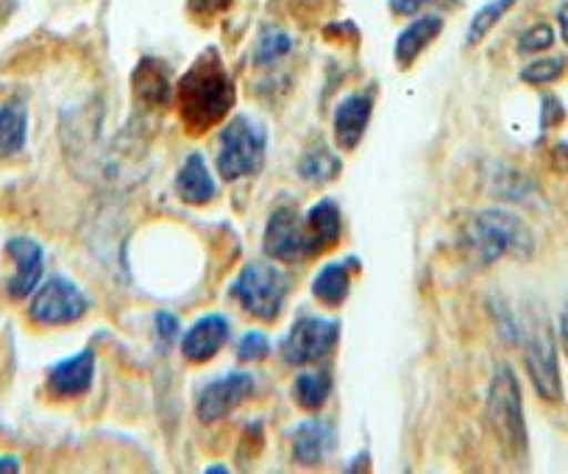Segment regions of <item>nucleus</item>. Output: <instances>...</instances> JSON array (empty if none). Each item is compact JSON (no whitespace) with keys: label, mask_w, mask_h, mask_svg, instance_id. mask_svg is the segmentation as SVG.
I'll use <instances>...</instances> for the list:
<instances>
[{"label":"nucleus","mask_w":568,"mask_h":474,"mask_svg":"<svg viewBox=\"0 0 568 474\" xmlns=\"http://www.w3.org/2000/svg\"><path fill=\"white\" fill-rule=\"evenodd\" d=\"M29 143V107L20 98L0 107V160L23 154Z\"/></svg>","instance_id":"17"},{"label":"nucleus","mask_w":568,"mask_h":474,"mask_svg":"<svg viewBox=\"0 0 568 474\" xmlns=\"http://www.w3.org/2000/svg\"><path fill=\"white\" fill-rule=\"evenodd\" d=\"M254 394V377L245 372H229L226 377L212 380L199 396V418L204 424H215L221 418H226L240 402H245L248 396Z\"/></svg>","instance_id":"10"},{"label":"nucleus","mask_w":568,"mask_h":474,"mask_svg":"<svg viewBox=\"0 0 568 474\" xmlns=\"http://www.w3.org/2000/svg\"><path fill=\"white\" fill-rule=\"evenodd\" d=\"M560 332H562V346H566V354H568V313L562 315V324H560Z\"/></svg>","instance_id":"34"},{"label":"nucleus","mask_w":568,"mask_h":474,"mask_svg":"<svg viewBox=\"0 0 568 474\" xmlns=\"http://www.w3.org/2000/svg\"><path fill=\"white\" fill-rule=\"evenodd\" d=\"M95 380V354L92 349L64 357L57 366L48 372V394L57 400H70V396H81L92 389Z\"/></svg>","instance_id":"12"},{"label":"nucleus","mask_w":568,"mask_h":474,"mask_svg":"<svg viewBox=\"0 0 568 474\" xmlns=\"http://www.w3.org/2000/svg\"><path fill=\"white\" fill-rule=\"evenodd\" d=\"M293 40L284 34L282 29H265L260 34V46H256V62L260 64H273L278 59H284L291 53Z\"/></svg>","instance_id":"25"},{"label":"nucleus","mask_w":568,"mask_h":474,"mask_svg":"<svg viewBox=\"0 0 568 474\" xmlns=\"http://www.w3.org/2000/svg\"><path fill=\"white\" fill-rule=\"evenodd\" d=\"M466 246L474 263L494 265L501 258L527 260L535 241L527 223L507 210H485L466 226Z\"/></svg>","instance_id":"2"},{"label":"nucleus","mask_w":568,"mask_h":474,"mask_svg":"<svg viewBox=\"0 0 568 474\" xmlns=\"http://www.w3.org/2000/svg\"><path fill=\"white\" fill-rule=\"evenodd\" d=\"M176 193L179 199L195 206L210 204V201L215 199V179H212L204 157L190 154L187 160H184L182 171H179L176 177Z\"/></svg>","instance_id":"18"},{"label":"nucleus","mask_w":568,"mask_h":474,"mask_svg":"<svg viewBox=\"0 0 568 474\" xmlns=\"http://www.w3.org/2000/svg\"><path fill=\"white\" fill-rule=\"evenodd\" d=\"M387 3H390L393 12L404 14V18H407V14H415L418 9H424L426 3H435V0H387Z\"/></svg>","instance_id":"30"},{"label":"nucleus","mask_w":568,"mask_h":474,"mask_svg":"<svg viewBox=\"0 0 568 474\" xmlns=\"http://www.w3.org/2000/svg\"><path fill=\"white\" fill-rule=\"evenodd\" d=\"M7 258L14 263V276L7 282V293L14 302L34 296L45 274V252L31 238H12L7 241Z\"/></svg>","instance_id":"11"},{"label":"nucleus","mask_w":568,"mask_h":474,"mask_svg":"<svg viewBox=\"0 0 568 474\" xmlns=\"http://www.w3.org/2000/svg\"><path fill=\"white\" fill-rule=\"evenodd\" d=\"M291 291V280L271 263H251L240 271L232 296L245 307V313L260 321H276L282 313L284 296Z\"/></svg>","instance_id":"5"},{"label":"nucleus","mask_w":568,"mask_h":474,"mask_svg":"<svg viewBox=\"0 0 568 474\" xmlns=\"http://www.w3.org/2000/svg\"><path fill=\"white\" fill-rule=\"evenodd\" d=\"M566 73V59L562 57H549V59H538V62H529L527 68L521 70V81L524 84H551L557 81L560 75Z\"/></svg>","instance_id":"26"},{"label":"nucleus","mask_w":568,"mask_h":474,"mask_svg":"<svg viewBox=\"0 0 568 474\" xmlns=\"http://www.w3.org/2000/svg\"><path fill=\"white\" fill-rule=\"evenodd\" d=\"M232 0H193V9L199 14H212V12H223Z\"/></svg>","instance_id":"31"},{"label":"nucleus","mask_w":568,"mask_h":474,"mask_svg":"<svg viewBox=\"0 0 568 474\" xmlns=\"http://www.w3.org/2000/svg\"><path fill=\"white\" fill-rule=\"evenodd\" d=\"M229 332H232V324H229L226 315L210 313L204 319L195 321L187 330L182 341V354L184 361L190 363H210L217 352L223 349V343L229 341Z\"/></svg>","instance_id":"13"},{"label":"nucleus","mask_w":568,"mask_h":474,"mask_svg":"<svg viewBox=\"0 0 568 474\" xmlns=\"http://www.w3.org/2000/svg\"><path fill=\"white\" fill-rule=\"evenodd\" d=\"M337 337H341V324L337 321L318 319V315L298 319L282 343L284 363L310 366V363L324 361V357L332 354V349L337 346Z\"/></svg>","instance_id":"8"},{"label":"nucleus","mask_w":568,"mask_h":474,"mask_svg":"<svg viewBox=\"0 0 568 474\" xmlns=\"http://www.w3.org/2000/svg\"><path fill=\"white\" fill-rule=\"evenodd\" d=\"M267 354V337L262 332H245L237 343V357L243 363L262 361Z\"/></svg>","instance_id":"28"},{"label":"nucleus","mask_w":568,"mask_h":474,"mask_svg":"<svg viewBox=\"0 0 568 474\" xmlns=\"http://www.w3.org/2000/svg\"><path fill=\"white\" fill-rule=\"evenodd\" d=\"M332 391V377L329 372H313V374H302L293 385V396H296L298 407L304 411H321L329 400Z\"/></svg>","instance_id":"22"},{"label":"nucleus","mask_w":568,"mask_h":474,"mask_svg":"<svg viewBox=\"0 0 568 474\" xmlns=\"http://www.w3.org/2000/svg\"><path fill=\"white\" fill-rule=\"evenodd\" d=\"M156 332H160L162 343H168V346H171V343L179 337V319H176V315L156 313Z\"/></svg>","instance_id":"29"},{"label":"nucleus","mask_w":568,"mask_h":474,"mask_svg":"<svg viewBox=\"0 0 568 474\" xmlns=\"http://www.w3.org/2000/svg\"><path fill=\"white\" fill-rule=\"evenodd\" d=\"M335 446V430L326 422L310 418L293 435V461L302 466H318Z\"/></svg>","instance_id":"16"},{"label":"nucleus","mask_w":568,"mask_h":474,"mask_svg":"<svg viewBox=\"0 0 568 474\" xmlns=\"http://www.w3.org/2000/svg\"><path fill=\"white\" fill-rule=\"evenodd\" d=\"M20 457H14V455H3L0 457V474L3 472H9V474H18L20 472Z\"/></svg>","instance_id":"32"},{"label":"nucleus","mask_w":568,"mask_h":474,"mask_svg":"<svg viewBox=\"0 0 568 474\" xmlns=\"http://www.w3.org/2000/svg\"><path fill=\"white\" fill-rule=\"evenodd\" d=\"M516 3L518 0H490V3H485L471 20V29H468V46H477L479 40H485V34H488V31L494 29V26L499 23V20L505 18Z\"/></svg>","instance_id":"24"},{"label":"nucleus","mask_w":568,"mask_h":474,"mask_svg":"<svg viewBox=\"0 0 568 474\" xmlns=\"http://www.w3.org/2000/svg\"><path fill=\"white\" fill-rule=\"evenodd\" d=\"M352 260H337V263L324 265L318 271V276L313 280V296L318 302L329 304V307H337L348 299V291H352Z\"/></svg>","instance_id":"20"},{"label":"nucleus","mask_w":568,"mask_h":474,"mask_svg":"<svg viewBox=\"0 0 568 474\" xmlns=\"http://www.w3.org/2000/svg\"><path fill=\"white\" fill-rule=\"evenodd\" d=\"M341 173V160L329 149H313L298 162V177L310 184H326Z\"/></svg>","instance_id":"23"},{"label":"nucleus","mask_w":568,"mask_h":474,"mask_svg":"<svg viewBox=\"0 0 568 474\" xmlns=\"http://www.w3.org/2000/svg\"><path fill=\"white\" fill-rule=\"evenodd\" d=\"M524 363H527V372L540 400L560 402L562 385L560 366H557V346L546 321H538L529 330L527 346H524Z\"/></svg>","instance_id":"9"},{"label":"nucleus","mask_w":568,"mask_h":474,"mask_svg":"<svg viewBox=\"0 0 568 474\" xmlns=\"http://www.w3.org/2000/svg\"><path fill=\"white\" fill-rule=\"evenodd\" d=\"M87 310H90V299L75 282H70L68 276H51L34 291L29 319L40 326H64L84 319Z\"/></svg>","instance_id":"7"},{"label":"nucleus","mask_w":568,"mask_h":474,"mask_svg":"<svg viewBox=\"0 0 568 474\" xmlns=\"http://www.w3.org/2000/svg\"><path fill=\"white\" fill-rule=\"evenodd\" d=\"M371 112H374V101L368 95H348L346 101L337 107L335 112V138L337 145L346 151L357 149L363 140L365 129H368Z\"/></svg>","instance_id":"14"},{"label":"nucleus","mask_w":568,"mask_h":474,"mask_svg":"<svg viewBox=\"0 0 568 474\" xmlns=\"http://www.w3.org/2000/svg\"><path fill=\"white\" fill-rule=\"evenodd\" d=\"M176 103L190 134H204L232 112L234 84L215 48H206L176 87Z\"/></svg>","instance_id":"1"},{"label":"nucleus","mask_w":568,"mask_h":474,"mask_svg":"<svg viewBox=\"0 0 568 474\" xmlns=\"http://www.w3.org/2000/svg\"><path fill=\"white\" fill-rule=\"evenodd\" d=\"M485 416H488L490 430L496 438L501 441L507 452L516 461L527 457V422H524V405H521V389L510 369L501 366L494 374L488 389V402H485Z\"/></svg>","instance_id":"3"},{"label":"nucleus","mask_w":568,"mask_h":474,"mask_svg":"<svg viewBox=\"0 0 568 474\" xmlns=\"http://www.w3.org/2000/svg\"><path fill=\"white\" fill-rule=\"evenodd\" d=\"M307 223H310V232H313L318 252H324V249L335 246V243L341 241L343 223H341V210H337L335 201H329V199L318 201V204L307 212Z\"/></svg>","instance_id":"21"},{"label":"nucleus","mask_w":568,"mask_h":474,"mask_svg":"<svg viewBox=\"0 0 568 474\" xmlns=\"http://www.w3.org/2000/svg\"><path fill=\"white\" fill-rule=\"evenodd\" d=\"M134 95L149 107H168L173 98V81L160 59H142L134 68Z\"/></svg>","instance_id":"15"},{"label":"nucleus","mask_w":568,"mask_h":474,"mask_svg":"<svg viewBox=\"0 0 568 474\" xmlns=\"http://www.w3.org/2000/svg\"><path fill=\"white\" fill-rule=\"evenodd\" d=\"M557 23H560V34H562V42L568 46V0L562 3L560 9H557Z\"/></svg>","instance_id":"33"},{"label":"nucleus","mask_w":568,"mask_h":474,"mask_svg":"<svg viewBox=\"0 0 568 474\" xmlns=\"http://www.w3.org/2000/svg\"><path fill=\"white\" fill-rule=\"evenodd\" d=\"M267 134L260 123L240 114L221 132V151H217V173L226 182H237L243 177H254L265 165Z\"/></svg>","instance_id":"4"},{"label":"nucleus","mask_w":568,"mask_h":474,"mask_svg":"<svg viewBox=\"0 0 568 474\" xmlns=\"http://www.w3.org/2000/svg\"><path fill=\"white\" fill-rule=\"evenodd\" d=\"M551 46H555V31H551V26H546V23L532 26V29L524 31L521 40H518V51L521 53L549 51Z\"/></svg>","instance_id":"27"},{"label":"nucleus","mask_w":568,"mask_h":474,"mask_svg":"<svg viewBox=\"0 0 568 474\" xmlns=\"http://www.w3.org/2000/svg\"><path fill=\"white\" fill-rule=\"evenodd\" d=\"M262 246H265L267 258L282 260V263H298V260L321 254L313 232H310L307 215H298L293 206H278L267 218Z\"/></svg>","instance_id":"6"},{"label":"nucleus","mask_w":568,"mask_h":474,"mask_svg":"<svg viewBox=\"0 0 568 474\" xmlns=\"http://www.w3.org/2000/svg\"><path fill=\"white\" fill-rule=\"evenodd\" d=\"M440 31H444V18H438V14H426V18L413 20V23L398 34L396 48H393L396 62L402 64V68L413 64V59L418 57V53L440 34Z\"/></svg>","instance_id":"19"}]
</instances>
